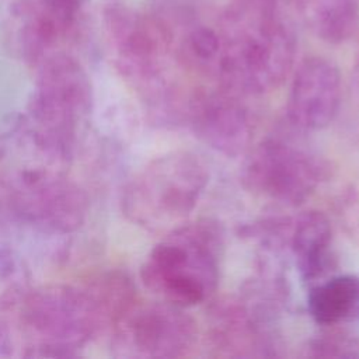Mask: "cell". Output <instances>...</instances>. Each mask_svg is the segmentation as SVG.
<instances>
[{"instance_id":"obj_1","label":"cell","mask_w":359,"mask_h":359,"mask_svg":"<svg viewBox=\"0 0 359 359\" xmlns=\"http://www.w3.org/2000/svg\"><path fill=\"white\" fill-rule=\"evenodd\" d=\"M222 46L213 77L244 97L278 88L294 63L296 36L275 6L248 1L230 11L219 31Z\"/></svg>"},{"instance_id":"obj_2","label":"cell","mask_w":359,"mask_h":359,"mask_svg":"<svg viewBox=\"0 0 359 359\" xmlns=\"http://www.w3.org/2000/svg\"><path fill=\"white\" fill-rule=\"evenodd\" d=\"M94 107V90L84 66L69 52L36 66L35 87L25 114L13 129L35 151L70 164L80 125Z\"/></svg>"},{"instance_id":"obj_3","label":"cell","mask_w":359,"mask_h":359,"mask_svg":"<svg viewBox=\"0 0 359 359\" xmlns=\"http://www.w3.org/2000/svg\"><path fill=\"white\" fill-rule=\"evenodd\" d=\"M223 248L220 223L185 222L151 248L140 269L142 282L163 302L184 309L199 304L216 290Z\"/></svg>"},{"instance_id":"obj_4","label":"cell","mask_w":359,"mask_h":359,"mask_svg":"<svg viewBox=\"0 0 359 359\" xmlns=\"http://www.w3.org/2000/svg\"><path fill=\"white\" fill-rule=\"evenodd\" d=\"M102 21L118 72L154 109L177 91L167 79L175 31L151 11L139 13L122 0H107Z\"/></svg>"},{"instance_id":"obj_5","label":"cell","mask_w":359,"mask_h":359,"mask_svg":"<svg viewBox=\"0 0 359 359\" xmlns=\"http://www.w3.org/2000/svg\"><path fill=\"white\" fill-rule=\"evenodd\" d=\"M209 181L205 161L191 151H171L150 161L125 188L123 213L154 233L184 224Z\"/></svg>"},{"instance_id":"obj_6","label":"cell","mask_w":359,"mask_h":359,"mask_svg":"<svg viewBox=\"0 0 359 359\" xmlns=\"http://www.w3.org/2000/svg\"><path fill=\"white\" fill-rule=\"evenodd\" d=\"M20 318L31 341L22 353L28 358H76L104 330L83 285L49 283L31 287L20 303Z\"/></svg>"},{"instance_id":"obj_7","label":"cell","mask_w":359,"mask_h":359,"mask_svg":"<svg viewBox=\"0 0 359 359\" xmlns=\"http://www.w3.org/2000/svg\"><path fill=\"white\" fill-rule=\"evenodd\" d=\"M8 206L24 224L65 236L86 222L88 198L67 177V170L36 161H21L6 182Z\"/></svg>"},{"instance_id":"obj_8","label":"cell","mask_w":359,"mask_h":359,"mask_svg":"<svg viewBox=\"0 0 359 359\" xmlns=\"http://www.w3.org/2000/svg\"><path fill=\"white\" fill-rule=\"evenodd\" d=\"M327 177L324 158L280 136L266 137L250 147L240 172L247 191L286 206L303 203Z\"/></svg>"},{"instance_id":"obj_9","label":"cell","mask_w":359,"mask_h":359,"mask_svg":"<svg viewBox=\"0 0 359 359\" xmlns=\"http://www.w3.org/2000/svg\"><path fill=\"white\" fill-rule=\"evenodd\" d=\"M111 332L114 356L130 359L181 358L198 338L196 323L185 309L163 300L135 302Z\"/></svg>"},{"instance_id":"obj_10","label":"cell","mask_w":359,"mask_h":359,"mask_svg":"<svg viewBox=\"0 0 359 359\" xmlns=\"http://www.w3.org/2000/svg\"><path fill=\"white\" fill-rule=\"evenodd\" d=\"M241 94L223 86L195 90L188 95L185 119L210 149L227 157L247 153L254 136V121Z\"/></svg>"},{"instance_id":"obj_11","label":"cell","mask_w":359,"mask_h":359,"mask_svg":"<svg viewBox=\"0 0 359 359\" xmlns=\"http://www.w3.org/2000/svg\"><path fill=\"white\" fill-rule=\"evenodd\" d=\"M341 74L328 59H304L293 76L286 104L287 119L300 130H320L337 116L341 105Z\"/></svg>"},{"instance_id":"obj_12","label":"cell","mask_w":359,"mask_h":359,"mask_svg":"<svg viewBox=\"0 0 359 359\" xmlns=\"http://www.w3.org/2000/svg\"><path fill=\"white\" fill-rule=\"evenodd\" d=\"M10 20L14 50L35 67L48 56L66 50L63 45L77 41L83 29V25L74 27L60 21L36 0H15L10 7Z\"/></svg>"},{"instance_id":"obj_13","label":"cell","mask_w":359,"mask_h":359,"mask_svg":"<svg viewBox=\"0 0 359 359\" xmlns=\"http://www.w3.org/2000/svg\"><path fill=\"white\" fill-rule=\"evenodd\" d=\"M331 240L332 227L325 213L306 210L296 219L290 231V248L304 283L313 286L331 271Z\"/></svg>"},{"instance_id":"obj_14","label":"cell","mask_w":359,"mask_h":359,"mask_svg":"<svg viewBox=\"0 0 359 359\" xmlns=\"http://www.w3.org/2000/svg\"><path fill=\"white\" fill-rule=\"evenodd\" d=\"M311 318L323 327L341 325L359 317V278L338 275L317 282L307 294Z\"/></svg>"},{"instance_id":"obj_15","label":"cell","mask_w":359,"mask_h":359,"mask_svg":"<svg viewBox=\"0 0 359 359\" xmlns=\"http://www.w3.org/2000/svg\"><path fill=\"white\" fill-rule=\"evenodd\" d=\"M309 29L328 43L349 39L359 27V0H297Z\"/></svg>"},{"instance_id":"obj_16","label":"cell","mask_w":359,"mask_h":359,"mask_svg":"<svg viewBox=\"0 0 359 359\" xmlns=\"http://www.w3.org/2000/svg\"><path fill=\"white\" fill-rule=\"evenodd\" d=\"M83 287L95 304L104 328H112L136 302L133 280L119 269L97 273Z\"/></svg>"},{"instance_id":"obj_17","label":"cell","mask_w":359,"mask_h":359,"mask_svg":"<svg viewBox=\"0 0 359 359\" xmlns=\"http://www.w3.org/2000/svg\"><path fill=\"white\" fill-rule=\"evenodd\" d=\"M222 39L219 31L208 25L191 27L178 45V57L202 73L213 76L220 55Z\"/></svg>"},{"instance_id":"obj_18","label":"cell","mask_w":359,"mask_h":359,"mask_svg":"<svg viewBox=\"0 0 359 359\" xmlns=\"http://www.w3.org/2000/svg\"><path fill=\"white\" fill-rule=\"evenodd\" d=\"M31 289V272L22 257L0 247V311L20 304Z\"/></svg>"},{"instance_id":"obj_19","label":"cell","mask_w":359,"mask_h":359,"mask_svg":"<svg viewBox=\"0 0 359 359\" xmlns=\"http://www.w3.org/2000/svg\"><path fill=\"white\" fill-rule=\"evenodd\" d=\"M309 342L307 355L313 358H359V337L348 330L325 327Z\"/></svg>"},{"instance_id":"obj_20","label":"cell","mask_w":359,"mask_h":359,"mask_svg":"<svg viewBox=\"0 0 359 359\" xmlns=\"http://www.w3.org/2000/svg\"><path fill=\"white\" fill-rule=\"evenodd\" d=\"M46 11L60 21L80 27L83 25L84 10L90 0H36Z\"/></svg>"},{"instance_id":"obj_21","label":"cell","mask_w":359,"mask_h":359,"mask_svg":"<svg viewBox=\"0 0 359 359\" xmlns=\"http://www.w3.org/2000/svg\"><path fill=\"white\" fill-rule=\"evenodd\" d=\"M346 219L349 229L359 238V185L351 191L346 199Z\"/></svg>"},{"instance_id":"obj_22","label":"cell","mask_w":359,"mask_h":359,"mask_svg":"<svg viewBox=\"0 0 359 359\" xmlns=\"http://www.w3.org/2000/svg\"><path fill=\"white\" fill-rule=\"evenodd\" d=\"M351 91H352L353 101L356 102V105H358V108H359V56H358L356 63H355L353 70H352V77H351Z\"/></svg>"},{"instance_id":"obj_23","label":"cell","mask_w":359,"mask_h":359,"mask_svg":"<svg viewBox=\"0 0 359 359\" xmlns=\"http://www.w3.org/2000/svg\"><path fill=\"white\" fill-rule=\"evenodd\" d=\"M265 1H268L269 4H273V6H275V4H276L279 0H265Z\"/></svg>"}]
</instances>
